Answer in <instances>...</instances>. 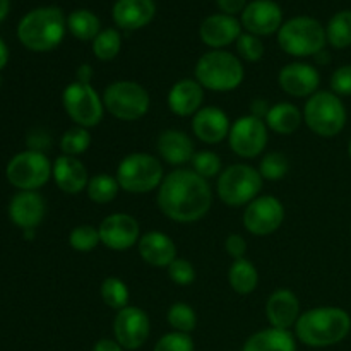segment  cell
<instances>
[{"label":"cell","mask_w":351,"mask_h":351,"mask_svg":"<svg viewBox=\"0 0 351 351\" xmlns=\"http://www.w3.org/2000/svg\"><path fill=\"white\" fill-rule=\"evenodd\" d=\"M156 202L168 219L189 225L208 215L213 204V191L209 182L199 177L192 168H177L165 175Z\"/></svg>","instance_id":"6da1fadb"},{"label":"cell","mask_w":351,"mask_h":351,"mask_svg":"<svg viewBox=\"0 0 351 351\" xmlns=\"http://www.w3.org/2000/svg\"><path fill=\"white\" fill-rule=\"evenodd\" d=\"M351 331V317L341 307H315L302 312L295 324V336L312 348L341 343Z\"/></svg>","instance_id":"7a4b0ae2"},{"label":"cell","mask_w":351,"mask_h":351,"mask_svg":"<svg viewBox=\"0 0 351 351\" xmlns=\"http://www.w3.org/2000/svg\"><path fill=\"white\" fill-rule=\"evenodd\" d=\"M67 17L55 5L29 10L17 26V38L31 51H50L62 43Z\"/></svg>","instance_id":"3957f363"},{"label":"cell","mask_w":351,"mask_h":351,"mask_svg":"<svg viewBox=\"0 0 351 351\" xmlns=\"http://www.w3.org/2000/svg\"><path fill=\"white\" fill-rule=\"evenodd\" d=\"M194 79L209 91L228 93L242 84L245 69L239 55L228 50H209L195 64Z\"/></svg>","instance_id":"277c9868"},{"label":"cell","mask_w":351,"mask_h":351,"mask_svg":"<svg viewBox=\"0 0 351 351\" xmlns=\"http://www.w3.org/2000/svg\"><path fill=\"white\" fill-rule=\"evenodd\" d=\"M278 45L295 58L315 57L326 50V27L311 16H295L285 21L278 31Z\"/></svg>","instance_id":"5b68a950"},{"label":"cell","mask_w":351,"mask_h":351,"mask_svg":"<svg viewBox=\"0 0 351 351\" xmlns=\"http://www.w3.org/2000/svg\"><path fill=\"white\" fill-rule=\"evenodd\" d=\"M115 177L127 194H147L160 189L165 178L163 163L149 153H130L119 163Z\"/></svg>","instance_id":"8992f818"},{"label":"cell","mask_w":351,"mask_h":351,"mask_svg":"<svg viewBox=\"0 0 351 351\" xmlns=\"http://www.w3.org/2000/svg\"><path fill=\"white\" fill-rule=\"evenodd\" d=\"M345 103L332 91H317L304 106V122L315 136L336 137L346 125Z\"/></svg>","instance_id":"52a82bcc"},{"label":"cell","mask_w":351,"mask_h":351,"mask_svg":"<svg viewBox=\"0 0 351 351\" xmlns=\"http://www.w3.org/2000/svg\"><path fill=\"white\" fill-rule=\"evenodd\" d=\"M263 184L264 180L257 168L245 163H237L230 165L219 173L216 189L223 204L230 208H242L259 197Z\"/></svg>","instance_id":"ba28073f"},{"label":"cell","mask_w":351,"mask_h":351,"mask_svg":"<svg viewBox=\"0 0 351 351\" xmlns=\"http://www.w3.org/2000/svg\"><path fill=\"white\" fill-rule=\"evenodd\" d=\"M105 110L122 122H136L143 119L151 106L147 89L136 81H115L103 91Z\"/></svg>","instance_id":"9c48e42d"},{"label":"cell","mask_w":351,"mask_h":351,"mask_svg":"<svg viewBox=\"0 0 351 351\" xmlns=\"http://www.w3.org/2000/svg\"><path fill=\"white\" fill-rule=\"evenodd\" d=\"M62 105L69 119L79 127L91 129L99 125L105 117L103 96L91 86V82L72 81L62 91Z\"/></svg>","instance_id":"30bf717a"},{"label":"cell","mask_w":351,"mask_h":351,"mask_svg":"<svg viewBox=\"0 0 351 351\" xmlns=\"http://www.w3.org/2000/svg\"><path fill=\"white\" fill-rule=\"evenodd\" d=\"M7 180L21 191H36L53 175V165L40 151H23L7 165Z\"/></svg>","instance_id":"8fae6325"},{"label":"cell","mask_w":351,"mask_h":351,"mask_svg":"<svg viewBox=\"0 0 351 351\" xmlns=\"http://www.w3.org/2000/svg\"><path fill=\"white\" fill-rule=\"evenodd\" d=\"M269 139V129L266 120L256 115L239 117L232 123L228 134V143L233 153L243 160H254L264 153Z\"/></svg>","instance_id":"7c38bea8"},{"label":"cell","mask_w":351,"mask_h":351,"mask_svg":"<svg viewBox=\"0 0 351 351\" xmlns=\"http://www.w3.org/2000/svg\"><path fill=\"white\" fill-rule=\"evenodd\" d=\"M285 221V206L274 195H259L243 211V226L256 237L273 235Z\"/></svg>","instance_id":"4fadbf2b"},{"label":"cell","mask_w":351,"mask_h":351,"mask_svg":"<svg viewBox=\"0 0 351 351\" xmlns=\"http://www.w3.org/2000/svg\"><path fill=\"white\" fill-rule=\"evenodd\" d=\"M103 245L115 252H125L141 239L139 221L127 213H112L98 226Z\"/></svg>","instance_id":"5bb4252c"},{"label":"cell","mask_w":351,"mask_h":351,"mask_svg":"<svg viewBox=\"0 0 351 351\" xmlns=\"http://www.w3.org/2000/svg\"><path fill=\"white\" fill-rule=\"evenodd\" d=\"M149 332L151 322L143 308L129 305L117 312L115 321H113V335H115V341L123 350H139L147 341Z\"/></svg>","instance_id":"9a60e30c"},{"label":"cell","mask_w":351,"mask_h":351,"mask_svg":"<svg viewBox=\"0 0 351 351\" xmlns=\"http://www.w3.org/2000/svg\"><path fill=\"white\" fill-rule=\"evenodd\" d=\"M242 27L256 36H271L283 26V10L274 0H252L240 14Z\"/></svg>","instance_id":"2e32d148"},{"label":"cell","mask_w":351,"mask_h":351,"mask_svg":"<svg viewBox=\"0 0 351 351\" xmlns=\"http://www.w3.org/2000/svg\"><path fill=\"white\" fill-rule=\"evenodd\" d=\"M278 84L287 95L293 98H311L319 91L321 74L317 69L307 62H291L278 74Z\"/></svg>","instance_id":"e0dca14e"},{"label":"cell","mask_w":351,"mask_h":351,"mask_svg":"<svg viewBox=\"0 0 351 351\" xmlns=\"http://www.w3.org/2000/svg\"><path fill=\"white\" fill-rule=\"evenodd\" d=\"M242 33L240 19L223 12L211 14L199 26V38L211 50H225L232 43H237Z\"/></svg>","instance_id":"ac0fdd59"},{"label":"cell","mask_w":351,"mask_h":351,"mask_svg":"<svg viewBox=\"0 0 351 351\" xmlns=\"http://www.w3.org/2000/svg\"><path fill=\"white\" fill-rule=\"evenodd\" d=\"M232 122H230L226 112L218 106H202L194 117H192V132L201 143L218 144L228 139Z\"/></svg>","instance_id":"d6986e66"},{"label":"cell","mask_w":351,"mask_h":351,"mask_svg":"<svg viewBox=\"0 0 351 351\" xmlns=\"http://www.w3.org/2000/svg\"><path fill=\"white\" fill-rule=\"evenodd\" d=\"M302 315V305L297 295L287 288L273 291L266 302V317L271 328L288 331Z\"/></svg>","instance_id":"ffe728a7"},{"label":"cell","mask_w":351,"mask_h":351,"mask_svg":"<svg viewBox=\"0 0 351 351\" xmlns=\"http://www.w3.org/2000/svg\"><path fill=\"white\" fill-rule=\"evenodd\" d=\"M156 16L154 0H117L112 17L119 29L137 31L146 27Z\"/></svg>","instance_id":"44dd1931"},{"label":"cell","mask_w":351,"mask_h":351,"mask_svg":"<svg viewBox=\"0 0 351 351\" xmlns=\"http://www.w3.org/2000/svg\"><path fill=\"white\" fill-rule=\"evenodd\" d=\"M167 103L173 115L194 117L204 105V88L195 79H180L168 91Z\"/></svg>","instance_id":"7402d4cb"},{"label":"cell","mask_w":351,"mask_h":351,"mask_svg":"<svg viewBox=\"0 0 351 351\" xmlns=\"http://www.w3.org/2000/svg\"><path fill=\"white\" fill-rule=\"evenodd\" d=\"M45 199L34 191H21L12 197L9 204V216L19 228L34 230L45 218Z\"/></svg>","instance_id":"603a6c76"},{"label":"cell","mask_w":351,"mask_h":351,"mask_svg":"<svg viewBox=\"0 0 351 351\" xmlns=\"http://www.w3.org/2000/svg\"><path fill=\"white\" fill-rule=\"evenodd\" d=\"M156 149L160 154V160L165 163L171 165V167L182 168L192 161L195 154L194 141L185 134L184 130L177 129H168L158 136L156 141Z\"/></svg>","instance_id":"cb8c5ba5"},{"label":"cell","mask_w":351,"mask_h":351,"mask_svg":"<svg viewBox=\"0 0 351 351\" xmlns=\"http://www.w3.org/2000/svg\"><path fill=\"white\" fill-rule=\"evenodd\" d=\"M141 259L153 267H168L177 259V245L167 233L151 230L141 235L137 242Z\"/></svg>","instance_id":"d4e9b609"},{"label":"cell","mask_w":351,"mask_h":351,"mask_svg":"<svg viewBox=\"0 0 351 351\" xmlns=\"http://www.w3.org/2000/svg\"><path fill=\"white\" fill-rule=\"evenodd\" d=\"M88 168L79 158L58 156L53 163V180L62 192L69 195H77L86 192L89 182Z\"/></svg>","instance_id":"484cf974"},{"label":"cell","mask_w":351,"mask_h":351,"mask_svg":"<svg viewBox=\"0 0 351 351\" xmlns=\"http://www.w3.org/2000/svg\"><path fill=\"white\" fill-rule=\"evenodd\" d=\"M264 120H266L267 129L273 132L280 136H291L304 123V112H300V108L293 103L280 101L276 105H271Z\"/></svg>","instance_id":"4316f807"},{"label":"cell","mask_w":351,"mask_h":351,"mask_svg":"<svg viewBox=\"0 0 351 351\" xmlns=\"http://www.w3.org/2000/svg\"><path fill=\"white\" fill-rule=\"evenodd\" d=\"M242 351H297V341L290 331L267 328L254 332Z\"/></svg>","instance_id":"83f0119b"},{"label":"cell","mask_w":351,"mask_h":351,"mask_svg":"<svg viewBox=\"0 0 351 351\" xmlns=\"http://www.w3.org/2000/svg\"><path fill=\"white\" fill-rule=\"evenodd\" d=\"M228 283L239 295H250L259 285V271L249 259H235L228 269Z\"/></svg>","instance_id":"f1b7e54d"},{"label":"cell","mask_w":351,"mask_h":351,"mask_svg":"<svg viewBox=\"0 0 351 351\" xmlns=\"http://www.w3.org/2000/svg\"><path fill=\"white\" fill-rule=\"evenodd\" d=\"M67 31L75 40L93 41L101 31V23L91 10L75 9L67 16Z\"/></svg>","instance_id":"f546056e"},{"label":"cell","mask_w":351,"mask_h":351,"mask_svg":"<svg viewBox=\"0 0 351 351\" xmlns=\"http://www.w3.org/2000/svg\"><path fill=\"white\" fill-rule=\"evenodd\" d=\"M120 191L122 189H120L115 175L108 173H98L91 177L88 182V187H86L89 201H93L95 204H108L119 195Z\"/></svg>","instance_id":"4dcf8cb0"},{"label":"cell","mask_w":351,"mask_h":351,"mask_svg":"<svg viewBox=\"0 0 351 351\" xmlns=\"http://www.w3.org/2000/svg\"><path fill=\"white\" fill-rule=\"evenodd\" d=\"M326 36L332 48L343 50L351 47V10H339L329 19Z\"/></svg>","instance_id":"1f68e13d"},{"label":"cell","mask_w":351,"mask_h":351,"mask_svg":"<svg viewBox=\"0 0 351 351\" xmlns=\"http://www.w3.org/2000/svg\"><path fill=\"white\" fill-rule=\"evenodd\" d=\"M99 295H101L103 304L108 305L113 311H122V308L129 307L130 291L125 281H122L117 276H108L103 280L101 287H99Z\"/></svg>","instance_id":"d6a6232c"},{"label":"cell","mask_w":351,"mask_h":351,"mask_svg":"<svg viewBox=\"0 0 351 351\" xmlns=\"http://www.w3.org/2000/svg\"><path fill=\"white\" fill-rule=\"evenodd\" d=\"M122 50V34L119 27H106L93 40V53L98 60L110 62L119 57Z\"/></svg>","instance_id":"836d02e7"},{"label":"cell","mask_w":351,"mask_h":351,"mask_svg":"<svg viewBox=\"0 0 351 351\" xmlns=\"http://www.w3.org/2000/svg\"><path fill=\"white\" fill-rule=\"evenodd\" d=\"M93 143V137L89 129L74 125L65 130L60 137V149L65 156H81L89 149Z\"/></svg>","instance_id":"e575fe53"},{"label":"cell","mask_w":351,"mask_h":351,"mask_svg":"<svg viewBox=\"0 0 351 351\" xmlns=\"http://www.w3.org/2000/svg\"><path fill=\"white\" fill-rule=\"evenodd\" d=\"M167 321L173 328V331L191 335L195 326H197V315H195V311L191 305L184 304V302H177V304L168 308Z\"/></svg>","instance_id":"d590c367"},{"label":"cell","mask_w":351,"mask_h":351,"mask_svg":"<svg viewBox=\"0 0 351 351\" xmlns=\"http://www.w3.org/2000/svg\"><path fill=\"white\" fill-rule=\"evenodd\" d=\"M257 170H259L263 180L280 182L287 177L288 170H290V163H288V158L285 154L278 153V151H271V153L264 154Z\"/></svg>","instance_id":"8d00e7d4"},{"label":"cell","mask_w":351,"mask_h":351,"mask_svg":"<svg viewBox=\"0 0 351 351\" xmlns=\"http://www.w3.org/2000/svg\"><path fill=\"white\" fill-rule=\"evenodd\" d=\"M99 243H101V240H99L98 226L77 225L72 228L71 233H69V245H71L75 252H91V250H95Z\"/></svg>","instance_id":"74e56055"},{"label":"cell","mask_w":351,"mask_h":351,"mask_svg":"<svg viewBox=\"0 0 351 351\" xmlns=\"http://www.w3.org/2000/svg\"><path fill=\"white\" fill-rule=\"evenodd\" d=\"M191 163L192 170L206 180L219 177V173H221V158L213 151H199L194 154Z\"/></svg>","instance_id":"f35d334b"},{"label":"cell","mask_w":351,"mask_h":351,"mask_svg":"<svg viewBox=\"0 0 351 351\" xmlns=\"http://www.w3.org/2000/svg\"><path fill=\"white\" fill-rule=\"evenodd\" d=\"M237 53L240 60L245 62H259L264 57V43L259 36L250 33H242L237 40Z\"/></svg>","instance_id":"ab89813d"},{"label":"cell","mask_w":351,"mask_h":351,"mask_svg":"<svg viewBox=\"0 0 351 351\" xmlns=\"http://www.w3.org/2000/svg\"><path fill=\"white\" fill-rule=\"evenodd\" d=\"M167 269L170 280L178 287H189L195 281V267L187 259L177 257Z\"/></svg>","instance_id":"60d3db41"},{"label":"cell","mask_w":351,"mask_h":351,"mask_svg":"<svg viewBox=\"0 0 351 351\" xmlns=\"http://www.w3.org/2000/svg\"><path fill=\"white\" fill-rule=\"evenodd\" d=\"M154 351H194V341L189 335L173 331L158 339Z\"/></svg>","instance_id":"b9f144b4"},{"label":"cell","mask_w":351,"mask_h":351,"mask_svg":"<svg viewBox=\"0 0 351 351\" xmlns=\"http://www.w3.org/2000/svg\"><path fill=\"white\" fill-rule=\"evenodd\" d=\"M331 91L338 95L339 98L343 96H351V65H341L331 74Z\"/></svg>","instance_id":"7bdbcfd3"},{"label":"cell","mask_w":351,"mask_h":351,"mask_svg":"<svg viewBox=\"0 0 351 351\" xmlns=\"http://www.w3.org/2000/svg\"><path fill=\"white\" fill-rule=\"evenodd\" d=\"M225 250L233 259H243L247 254V242L239 233H232L225 240Z\"/></svg>","instance_id":"ee69618b"},{"label":"cell","mask_w":351,"mask_h":351,"mask_svg":"<svg viewBox=\"0 0 351 351\" xmlns=\"http://www.w3.org/2000/svg\"><path fill=\"white\" fill-rule=\"evenodd\" d=\"M247 3H249V0H216V5H218L219 12L228 14V16L242 14Z\"/></svg>","instance_id":"f6af8a7d"},{"label":"cell","mask_w":351,"mask_h":351,"mask_svg":"<svg viewBox=\"0 0 351 351\" xmlns=\"http://www.w3.org/2000/svg\"><path fill=\"white\" fill-rule=\"evenodd\" d=\"M93 351H123V348L119 345V343L115 341V339L103 338V339H99L98 343H96Z\"/></svg>","instance_id":"bcb514c9"},{"label":"cell","mask_w":351,"mask_h":351,"mask_svg":"<svg viewBox=\"0 0 351 351\" xmlns=\"http://www.w3.org/2000/svg\"><path fill=\"white\" fill-rule=\"evenodd\" d=\"M250 108H252V115L259 117V119L264 120V119H266L267 112H269L271 105H267V101H264V99H254L252 106H250Z\"/></svg>","instance_id":"7dc6e473"},{"label":"cell","mask_w":351,"mask_h":351,"mask_svg":"<svg viewBox=\"0 0 351 351\" xmlns=\"http://www.w3.org/2000/svg\"><path fill=\"white\" fill-rule=\"evenodd\" d=\"M93 77V69L89 64H82L79 65L77 72H75V81H81V82H91Z\"/></svg>","instance_id":"c3c4849f"},{"label":"cell","mask_w":351,"mask_h":351,"mask_svg":"<svg viewBox=\"0 0 351 351\" xmlns=\"http://www.w3.org/2000/svg\"><path fill=\"white\" fill-rule=\"evenodd\" d=\"M7 62H9V48H7V45L3 43V40L0 38V71L5 67Z\"/></svg>","instance_id":"681fc988"},{"label":"cell","mask_w":351,"mask_h":351,"mask_svg":"<svg viewBox=\"0 0 351 351\" xmlns=\"http://www.w3.org/2000/svg\"><path fill=\"white\" fill-rule=\"evenodd\" d=\"M10 9V0H0V23L7 17Z\"/></svg>","instance_id":"f907efd6"},{"label":"cell","mask_w":351,"mask_h":351,"mask_svg":"<svg viewBox=\"0 0 351 351\" xmlns=\"http://www.w3.org/2000/svg\"><path fill=\"white\" fill-rule=\"evenodd\" d=\"M314 58L319 62V64H326V62H329V55H328V51H326V50H322L321 53L315 55Z\"/></svg>","instance_id":"816d5d0a"},{"label":"cell","mask_w":351,"mask_h":351,"mask_svg":"<svg viewBox=\"0 0 351 351\" xmlns=\"http://www.w3.org/2000/svg\"><path fill=\"white\" fill-rule=\"evenodd\" d=\"M348 154H350V160H351V139H350V144H348Z\"/></svg>","instance_id":"f5cc1de1"},{"label":"cell","mask_w":351,"mask_h":351,"mask_svg":"<svg viewBox=\"0 0 351 351\" xmlns=\"http://www.w3.org/2000/svg\"><path fill=\"white\" fill-rule=\"evenodd\" d=\"M350 235H351V228H350Z\"/></svg>","instance_id":"db71d44e"}]
</instances>
